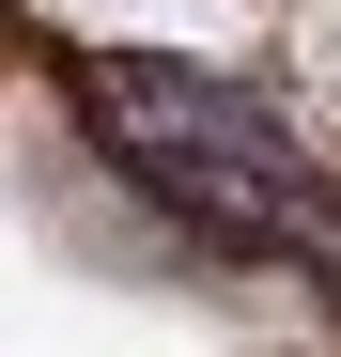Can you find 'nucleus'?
<instances>
[{
	"label": "nucleus",
	"mask_w": 341,
	"mask_h": 357,
	"mask_svg": "<svg viewBox=\"0 0 341 357\" xmlns=\"http://www.w3.org/2000/svg\"><path fill=\"white\" fill-rule=\"evenodd\" d=\"M93 155L125 171L140 202H170L202 249H248V264H295L341 295V187L326 155L279 125L248 78H202V63H155V47H78L63 63Z\"/></svg>",
	"instance_id": "f257e3e1"
}]
</instances>
